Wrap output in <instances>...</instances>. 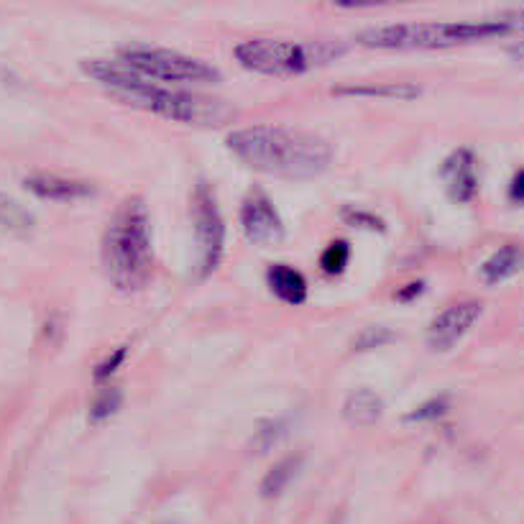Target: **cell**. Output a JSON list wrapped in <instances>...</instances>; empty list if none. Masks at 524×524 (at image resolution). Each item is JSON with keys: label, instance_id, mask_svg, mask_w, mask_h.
Returning <instances> with one entry per match:
<instances>
[{"label": "cell", "instance_id": "cell-18", "mask_svg": "<svg viewBox=\"0 0 524 524\" xmlns=\"http://www.w3.org/2000/svg\"><path fill=\"white\" fill-rule=\"evenodd\" d=\"M348 261H351V246H348V241H333L325 248L323 256H320V269L325 274H330V277H338V274L346 271Z\"/></svg>", "mask_w": 524, "mask_h": 524}, {"label": "cell", "instance_id": "cell-26", "mask_svg": "<svg viewBox=\"0 0 524 524\" xmlns=\"http://www.w3.org/2000/svg\"><path fill=\"white\" fill-rule=\"evenodd\" d=\"M422 289H425V284H422V282L409 284V287L399 289V292H397V300H412V297H417V294H420Z\"/></svg>", "mask_w": 524, "mask_h": 524}, {"label": "cell", "instance_id": "cell-16", "mask_svg": "<svg viewBox=\"0 0 524 524\" xmlns=\"http://www.w3.org/2000/svg\"><path fill=\"white\" fill-rule=\"evenodd\" d=\"M300 463H302V455H297V453L284 455L282 461L274 463V466L266 471L264 481H261V496H266V499H274V496L282 494V491L289 486V481L294 478V473L300 471Z\"/></svg>", "mask_w": 524, "mask_h": 524}, {"label": "cell", "instance_id": "cell-27", "mask_svg": "<svg viewBox=\"0 0 524 524\" xmlns=\"http://www.w3.org/2000/svg\"><path fill=\"white\" fill-rule=\"evenodd\" d=\"M509 54H512L517 62H524V41H519V44H514V47H509Z\"/></svg>", "mask_w": 524, "mask_h": 524}, {"label": "cell", "instance_id": "cell-5", "mask_svg": "<svg viewBox=\"0 0 524 524\" xmlns=\"http://www.w3.org/2000/svg\"><path fill=\"white\" fill-rule=\"evenodd\" d=\"M238 64L259 75H300V72L330 64L346 47L338 41H284V39H248L233 49Z\"/></svg>", "mask_w": 524, "mask_h": 524}, {"label": "cell", "instance_id": "cell-20", "mask_svg": "<svg viewBox=\"0 0 524 524\" xmlns=\"http://www.w3.org/2000/svg\"><path fill=\"white\" fill-rule=\"evenodd\" d=\"M121 389H116V386H108V389H100V394L95 397V404H93V412H90V420L93 422H100V420H108L110 415H116L118 409H121Z\"/></svg>", "mask_w": 524, "mask_h": 524}, {"label": "cell", "instance_id": "cell-12", "mask_svg": "<svg viewBox=\"0 0 524 524\" xmlns=\"http://www.w3.org/2000/svg\"><path fill=\"white\" fill-rule=\"evenodd\" d=\"M335 95L348 98H392V100H415L420 98V85L415 82H356V85H340Z\"/></svg>", "mask_w": 524, "mask_h": 524}, {"label": "cell", "instance_id": "cell-3", "mask_svg": "<svg viewBox=\"0 0 524 524\" xmlns=\"http://www.w3.org/2000/svg\"><path fill=\"white\" fill-rule=\"evenodd\" d=\"M103 264L110 282L123 292H139L154 271L149 208L141 197H128L113 213L103 238Z\"/></svg>", "mask_w": 524, "mask_h": 524}, {"label": "cell", "instance_id": "cell-14", "mask_svg": "<svg viewBox=\"0 0 524 524\" xmlns=\"http://www.w3.org/2000/svg\"><path fill=\"white\" fill-rule=\"evenodd\" d=\"M384 412V402L374 389H356L343 404V417L351 422L353 427H369Z\"/></svg>", "mask_w": 524, "mask_h": 524}, {"label": "cell", "instance_id": "cell-8", "mask_svg": "<svg viewBox=\"0 0 524 524\" xmlns=\"http://www.w3.org/2000/svg\"><path fill=\"white\" fill-rule=\"evenodd\" d=\"M243 233L256 246H277L284 241V223L277 208L271 205L269 195L254 190L248 192L241 205Z\"/></svg>", "mask_w": 524, "mask_h": 524}, {"label": "cell", "instance_id": "cell-10", "mask_svg": "<svg viewBox=\"0 0 524 524\" xmlns=\"http://www.w3.org/2000/svg\"><path fill=\"white\" fill-rule=\"evenodd\" d=\"M440 177L448 185L450 200L455 202H471L478 192V177H476V159L473 151L458 149L448 156L440 167Z\"/></svg>", "mask_w": 524, "mask_h": 524}, {"label": "cell", "instance_id": "cell-7", "mask_svg": "<svg viewBox=\"0 0 524 524\" xmlns=\"http://www.w3.org/2000/svg\"><path fill=\"white\" fill-rule=\"evenodd\" d=\"M192 220H195V236H197V277L205 279L218 269L220 259H223L225 248V223L220 215L218 205H215L213 192L205 185L195 190V200H192Z\"/></svg>", "mask_w": 524, "mask_h": 524}, {"label": "cell", "instance_id": "cell-17", "mask_svg": "<svg viewBox=\"0 0 524 524\" xmlns=\"http://www.w3.org/2000/svg\"><path fill=\"white\" fill-rule=\"evenodd\" d=\"M0 225H3L6 231L26 236V233H31V228H34V218H31V213L21 202H16L13 197L0 192Z\"/></svg>", "mask_w": 524, "mask_h": 524}, {"label": "cell", "instance_id": "cell-19", "mask_svg": "<svg viewBox=\"0 0 524 524\" xmlns=\"http://www.w3.org/2000/svg\"><path fill=\"white\" fill-rule=\"evenodd\" d=\"M450 409V397L448 394H440V397H432L427 402H422L420 407H415L409 415H404V422H432L438 420V417L448 415Z\"/></svg>", "mask_w": 524, "mask_h": 524}, {"label": "cell", "instance_id": "cell-25", "mask_svg": "<svg viewBox=\"0 0 524 524\" xmlns=\"http://www.w3.org/2000/svg\"><path fill=\"white\" fill-rule=\"evenodd\" d=\"M509 197H512V202H517V205H524V169H519V172L512 177Z\"/></svg>", "mask_w": 524, "mask_h": 524}, {"label": "cell", "instance_id": "cell-22", "mask_svg": "<svg viewBox=\"0 0 524 524\" xmlns=\"http://www.w3.org/2000/svg\"><path fill=\"white\" fill-rule=\"evenodd\" d=\"M343 218H346V223L353 225V228H371V231H379V233L386 228L384 220H381L379 215L366 213V210H358V208H346L343 210Z\"/></svg>", "mask_w": 524, "mask_h": 524}, {"label": "cell", "instance_id": "cell-2", "mask_svg": "<svg viewBox=\"0 0 524 524\" xmlns=\"http://www.w3.org/2000/svg\"><path fill=\"white\" fill-rule=\"evenodd\" d=\"M228 149L256 172L284 179H312L333 162V146L323 136L271 123L228 133Z\"/></svg>", "mask_w": 524, "mask_h": 524}, {"label": "cell", "instance_id": "cell-15", "mask_svg": "<svg viewBox=\"0 0 524 524\" xmlns=\"http://www.w3.org/2000/svg\"><path fill=\"white\" fill-rule=\"evenodd\" d=\"M524 264V248L517 246V243H507L501 246L491 259L484 261L481 266V279L486 284H499L504 279H509L512 274H517Z\"/></svg>", "mask_w": 524, "mask_h": 524}, {"label": "cell", "instance_id": "cell-11", "mask_svg": "<svg viewBox=\"0 0 524 524\" xmlns=\"http://www.w3.org/2000/svg\"><path fill=\"white\" fill-rule=\"evenodd\" d=\"M24 185L26 190H31L34 195L54 202L85 200V197L95 195V187L90 185V182H80V179H70V177H57V174H34V177H26Z\"/></svg>", "mask_w": 524, "mask_h": 524}, {"label": "cell", "instance_id": "cell-24", "mask_svg": "<svg viewBox=\"0 0 524 524\" xmlns=\"http://www.w3.org/2000/svg\"><path fill=\"white\" fill-rule=\"evenodd\" d=\"M126 356H128V348H118L108 361L100 363L98 369H95V379H108V376L116 374V369H121V363L126 361Z\"/></svg>", "mask_w": 524, "mask_h": 524}, {"label": "cell", "instance_id": "cell-6", "mask_svg": "<svg viewBox=\"0 0 524 524\" xmlns=\"http://www.w3.org/2000/svg\"><path fill=\"white\" fill-rule=\"evenodd\" d=\"M121 62L128 64L139 75L154 82H218L220 75L202 59L172 52V49H156L146 44H131L121 49Z\"/></svg>", "mask_w": 524, "mask_h": 524}, {"label": "cell", "instance_id": "cell-4", "mask_svg": "<svg viewBox=\"0 0 524 524\" xmlns=\"http://www.w3.org/2000/svg\"><path fill=\"white\" fill-rule=\"evenodd\" d=\"M524 34V8L484 21H432V24L371 26L356 36L358 44L371 49H443L466 41L496 39V36Z\"/></svg>", "mask_w": 524, "mask_h": 524}, {"label": "cell", "instance_id": "cell-1", "mask_svg": "<svg viewBox=\"0 0 524 524\" xmlns=\"http://www.w3.org/2000/svg\"><path fill=\"white\" fill-rule=\"evenodd\" d=\"M82 72L105 85L110 93L121 98L133 108L149 110L154 116L169 121L187 123V126H220L236 118V108L228 100L208 98V95H192L182 90H169L149 77L131 70L121 59H85Z\"/></svg>", "mask_w": 524, "mask_h": 524}, {"label": "cell", "instance_id": "cell-21", "mask_svg": "<svg viewBox=\"0 0 524 524\" xmlns=\"http://www.w3.org/2000/svg\"><path fill=\"white\" fill-rule=\"evenodd\" d=\"M392 340H394L392 330L381 328V325H371V328H366L361 335H358L353 348H356V351H374V348L386 346V343H392Z\"/></svg>", "mask_w": 524, "mask_h": 524}, {"label": "cell", "instance_id": "cell-23", "mask_svg": "<svg viewBox=\"0 0 524 524\" xmlns=\"http://www.w3.org/2000/svg\"><path fill=\"white\" fill-rule=\"evenodd\" d=\"M282 427H284L282 422H264V425L256 430V438H254V443H251V448H254L256 453H261V450H269L271 445L282 438Z\"/></svg>", "mask_w": 524, "mask_h": 524}, {"label": "cell", "instance_id": "cell-13", "mask_svg": "<svg viewBox=\"0 0 524 524\" xmlns=\"http://www.w3.org/2000/svg\"><path fill=\"white\" fill-rule=\"evenodd\" d=\"M266 282L269 289L277 294L279 300H284L287 305H302L307 300V282L300 271L292 269V266L274 264L266 274Z\"/></svg>", "mask_w": 524, "mask_h": 524}, {"label": "cell", "instance_id": "cell-9", "mask_svg": "<svg viewBox=\"0 0 524 524\" xmlns=\"http://www.w3.org/2000/svg\"><path fill=\"white\" fill-rule=\"evenodd\" d=\"M481 310H484V305L478 300L458 302V305L443 310L427 330V343L435 351H450L473 328V323L481 317Z\"/></svg>", "mask_w": 524, "mask_h": 524}]
</instances>
